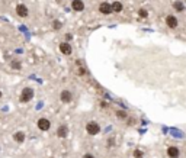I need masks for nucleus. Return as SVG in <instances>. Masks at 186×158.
Segmentation results:
<instances>
[{
  "instance_id": "obj_3",
  "label": "nucleus",
  "mask_w": 186,
  "mask_h": 158,
  "mask_svg": "<svg viewBox=\"0 0 186 158\" xmlns=\"http://www.w3.org/2000/svg\"><path fill=\"white\" fill-rule=\"evenodd\" d=\"M50 126H51L50 121H48V119H45V118H41V119L38 121V128H39L41 131H48V129H50Z\"/></svg>"
},
{
  "instance_id": "obj_1",
  "label": "nucleus",
  "mask_w": 186,
  "mask_h": 158,
  "mask_svg": "<svg viewBox=\"0 0 186 158\" xmlns=\"http://www.w3.org/2000/svg\"><path fill=\"white\" fill-rule=\"evenodd\" d=\"M33 97V90L32 89H29V87H25L21 93V102H29V100H32Z\"/></svg>"
},
{
  "instance_id": "obj_14",
  "label": "nucleus",
  "mask_w": 186,
  "mask_h": 158,
  "mask_svg": "<svg viewBox=\"0 0 186 158\" xmlns=\"http://www.w3.org/2000/svg\"><path fill=\"white\" fill-rule=\"evenodd\" d=\"M15 141L16 142H23L25 141V134L23 132H16L15 134Z\"/></svg>"
},
{
  "instance_id": "obj_5",
  "label": "nucleus",
  "mask_w": 186,
  "mask_h": 158,
  "mask_svg": "<svg viewBox=\"0 0 186 158\" xmlns=\"http://www.w3.org/2000/svg\"><path fill=\"white\" fill-rule=\"evenodd\" d=\"M60 97H61V102H64V103H70L71 100H73V94H71V93H70L68 90L61 91Z\"/></svg>"
},
{
  "instance_id": "obj_9",
  "label": "nucleus",
  "mask_w": 186,
  "mask_h": 158,
  "mask_svg": "<svg viewBox=\"0 0 186 158\" xmlns=\"http://www.w3.org/2000/svg\"><path fill=\"white\" fill-rule=\"evenodd\" d=\"M71 7L74 9L76 12H82L84 9V3L82 1V0H73V3H71Z\"/></svg>"
},
{
  "instance_id": "obj_13",
  "label": "nucleus",
  "mask_w": 186,
  "mask_h": 158,
  "mask_svg": "<svg viewBox=\"0 0 186 158\" xmlns=\"http://www.w3.org/2000/svg\"><path fill=\"white\" fill-rule=\"evenodd\" d=\"M173 7H175V10H177V12H183L185 4H183L182 1H175V3H173Z\"/></svg>"
},
{
  "instance_id": "obj_4",
  "label": "nucleus",
  "mask_w": 186,
  "mask_h": 158,
  "mask_svg": "<svg viewBox=\"0 0 186 158\" xmlns=\"http://www.w3.org/2000/svg\"><path fill=\"white\" fill-rule=\"evenodd\" d=\"M99 10H100V13H105V15H109V13H112V4H109V3H102L100 6H99Z\"/></svg>"
},
{
  "instance_id": "obj_11",
  "label": "nucleus",
  "mask_w": 186,
  "mask_h": 158,
  "mask_svg": "<svg viewBox=\"0 0 186 158\" xmlns=\"http://www.w3.org/2000/svg\"><path fill=\"white\" fill-rule=\"evenodd\" d=\"M67 132H68V128H67L66 125H63V126H60V128L57 129V136H60V138H66Z\"/></svg>"
},
{
  "instance_id": "obj_15",
  "label": "nucleus",
  "mask_w": 186,
  "mask_h": 158,
  "mask_svg": "<svg viewBox=\"0 0 186 158\" xmlns=\"http://www.w3.org/2000/svg\"><path fill=\"white\" fill-rule=\"evenodd\" d=\"M142 155H144V154H142V151H140V149H135V151H134V157L135 158H142Z\"/></svg>"
},
{
  "instance_id": "obj_19",
  "label": "nucleus",
  "mask_w": 186,
  "mask_h": 158,
  "mask_svg": "<svg viewBox=\"0 0 186 158\" xmlns=\"http://www.w3.org/2000/svg\"><path fill=\"white\" fill-rule=\"evenodd\" d=\"M118 116H119V118H125V113H124V112H118Z\"/></svg>"
},
{
  "instance_id": "obj_18",
  "label": "nucleus",
  "mask_w": 186,
  "mask_h": 158,
  "mask_svg": "<svg viewBox=\"0 0 186 158\" xmlns=\"http://www.w3.org/2000/svg\"><path fill=\"white\" fill-rule=\"evenodd\" d=\"M83 158H95V157H93L92 154H89V152H87V154H84V157H83Z\"/></svg>"
},
{
  "instance_id": "obj_2",
  "label": "nucleus",
  "mask_w": 186,
  "mask_h": 158,
  "mask_svg": "<svg viewBox=\"0 0 186 158\" xmlns=\"http://www.w3.org/2000/svg\"><path fill=\"white\" fill-rule=\"evenodd\" d=\"M86 131H87V134H90V135H96V134L100 132V126L96 122H89L86 125Z\"/></svg>"
},
{
  "instance_id": "obj_20",
  "label": "nucleus",
  "mask_w": 186,
  "mask_h": 158,
  "mask_svg": "<svg viewBox=\"0 0 186 158\" xmlns=\"http://www.w3.org/2000/svg\"><path fill=\"white\" fill-rule=\"evenodd\" d=\"M0 97H1V91H0Z\"/></svg>"
},
{
  "instance_id": "obj_17",
  "label": "nucleus",
  "mask_w": 186,
  "mask_h": 158,
  "mask_svg": "<svg viewBox=\"0 0 186 158\" xmlns=\"http://www.w3.org/2000/svg\"><path fill=\"white\" fill-rule=\"evenodd\" d=\"M60 26H61V23H60V22H54V28H55V29H60Z\"/></svg>"
},
{
  "instance_id": "obj_6",
  "label": "nucleus",
  "mask_w": 186,
  "mask_h": 158,
  "mask_svg": "<svg viewBox=\"0 0 186 158\" xmlns=\"http://www.w3.org/2000/svg\"><path fill=\"white\" fill-rule=\"evenodd\" d=\"M16 13H18L19 16H22V18H26L29 12H28V7H26L25 4H18V6H16Z\"/></svg>"
},
{
  "instance_id": "obj_10",
  "label": "nucleus",
  "mask_w": 186,
  "mask_h": 158,
  "mask_svg": "<svg viewBox=\"0 0 186 158\" xmlns=\"http://www.w3.org/2000/svg\"><path fill=\"white\" fill-rule=\"evenodd\" d=\"M60 51H61L64 55H70V54H71V46H70V44H67V42H63V44L60 45Z\"/></svg>"
},
{
  "instance_id": "obj_7",
  "label": "nucleus",
  "mask_w": 186,
  "mask_h": 158,
  "mask_svg": "<svg viewBox=\"0 0 186 158\" xmlns=\"http://www.w3.org/2000/svg\"><path fill=\"white\" fill-rule=\"evenodd\" d=\"M166 23H167V26L172 28V29L177 28V19H176L175 16H172V15H169V16L166 18Z\"/></svg>"
},
{
  "instance_id": "obj_12",
  "label": "nucleus",
  "mask_w": 186,
  "mask_h": 158,
  "mask_svg": "<svg viewBox=\"0 0 186 158\" xmlns=\"http://www.w3.org/2000/svg\"><path fill=\"white\" fill-rule=\"evenodd\" d=\"M112 10L116 12V13L121 12L122 10V3H121V1H113V3H112Z\"/></svg>"
},
{
  "instance_id": "obj_8",
  "label": "nucleus",
  "mask_w": 186,
  "mask_h": 158,
  "mask_svg": "<svg viewBox=\"0 0 186 158\" xmlns=\"http://www.w3.org/2000/svg\"><path fill=\"white\" fill-rule=\"evenodd\" d=\"M167 155L170 158H177L180 155V152H179V148L177 147H169L167 148Z\"/></svg>"
},
{
  "instance_id": "obj_16",
  "label": "nucleus",
  "mask_w": 186,
  "mask_h": 158,
  "mask_svg": "<svg viewBox=\"0 0 186 158\" xmlns=\"http://www.w3.org/2000/svg\"><path fill=\"white\" fill-rule=\"evenodd\" d=\"M140 16H141V18H147V12L144 10V9H141V10H140Z\"/></svg>"
}]
</instances>
